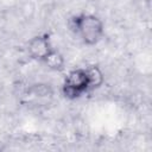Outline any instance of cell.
Here are the masks:
<instances>
[{
	"label": "cell",
	"mask_w": 152,
	"mask_h": 152,
	"mask_svg": "<svg viewBox=\"0 0 152 152\" xmlns=\"http://www.w3.org/2000/svg\"><path fill=\"white\" fill-rule=\"evenodd\" d=\"M68 26L70 32L87 46H95L104 38V21L94 13L78 12L69 18Z\"/></svg>",
	"instance_id": "1"
},
{
	"label": "cell",
	"mask_w": 152,
	"mask_h": 152,
	"mask_svg": "<svg viewBox=\"0 0 152 152\" xmlns=\"http://www.w3.org/2000/svg\"><path fill=\"white\" fill-rule=\"evenodd\" d=\"M94 91L87 66H77L66 72L63 78L61 93L69 101L80 100L86 94Z\"/></svg>",
	"instance_id": "2"
},
{
	"label": "cell",
	"mask_w": 152,
	"mask_h": 152,
	"mask_svg": "<svg viewBox=\"0 0 152 152\" xmlns=\"http://www.w3.org/2000/svg\"><path fill=\"white\" fill-rule=\"evenodd\" d=\"M51 36L48 32L38 33L31 37L26 43V52L28 57L36 62L42 63L45 56L53 49Z\"/></svg>",
	"instance_id": "3"
},
{
	"label": "cell",
	"mask_w": 152,
	"mask_h": 152,
	"mask_svg": "<svg viewBox=\"0 0 152 152\" xmlns=\"http://www.w3.org/2000/svg\"><path fill=\"white\" fill-rule=\"evenodd\" d=\"M42 64H44L51 71L61 72L65 69V57L59 50L53 48L42 61Z\"/></svg>",
	"instance_id": "4"
}]
</instances>
